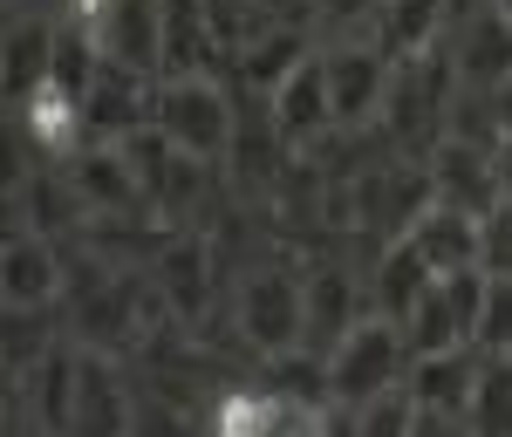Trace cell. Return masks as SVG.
Returning a JSON list of instances; mask_svg holds the SVG:
<instances>
[{
	"label": "cell",
	"instance_id": "1",
	"mask_svg": "<svg viewBox=\"0 0 512 437\" xmlns=\"http://www.w3.org/2000/svg\"><path fill=\"white\" fill-rule=\"evenodd\" d=\"M233 117H239V103L226 76H158V89H151V130L185 158L226 164Z\"/></svg>",
	"mask_w": 512,
	"mask_h": 437
},
{
	"label": "cell",
	"instance_id": "2",
	"mask_svg": "<svg viewBox=\"0 0 512 437\" xmlns=\"http://www.w3.org/2000/svg\"><path fill=\"white\" fill-rule=\"evenodd\" d=\"M301 280L308 267H294V260H253L233 287V335L239 349H253V356H287V349H301Z\"/></svg>",
	"mask_w": 512,
	"mask_h": 437
},
{
	"label": "cell",
	"instance_id": "3",
	"mask_svg": "<svg viewBox=\"0 0 512 437\" xmlns=\"http://www.w3.org/2000/svg\"><path fill=\"white\" fill-rule=\"evenodd\" d=\"M403 376H410V342H403V328L390 315H362L321 356L328 403H342V410H362V403L383 397V390H403Z\"/></svg>",
	"mask_w": 512,
	"mask_h": 437
},
{
	"label": "cell",
	"instance_id": "4",
	"mask_svg": "<svg viewBox=\"0 0 512 437\" xmlns=\"http://www.w3.org/2000/svg\"><path fill=\"white\" fill-rule=\"evenodd\" d=\"M390 69H396V62L369 35L321 41V76H328V110H335V130H376L383 96H390Z\"/></svg>",
	"mask_w": 512,
	"mask_h": 437
},
{
	"label": "cell",
	"instance_id": "5",
	"mask_svg": "<svg viewBox=\"0 0 512 437\" xmlns=\"http://www.w3.org/2000/svg\"><path fill=\"white\" fill-rule=\"evenodd\" d=\"M151 287H158V301L171 308L178 328H198V321L212 315V287H219V246L198 233V226H171L164 246L151 253Z\"/></svg>",
	"mask_w": 512,
	"mask_h": 437
},
{
	"label": "cell",
	"instance_id": "6",
	"mask_svg": "<svg viewBox=\"0 0 512 437\" xmlns=\"http://www.w3.org/2000/svg\"><path fill=\"white\" fill-rule=\"evenodd\" d=\"M362 315H369L362 274H355L349 260H315L308 280H301V349L308 356H328Z\"/></svg>",
	"mask_w": 512,
	"mask_h": 437
},
{
	"label": "cell",
	"instance_id": "7",
	"mask_svg": "<svg viewBox=\"0 0 512 437\" xmlns=\"http://www.w3.org/2000/svg\"><path fill=\"white\" fill-rule=\"evenodd\" d=\"M69 437H137V390H130V376H123V356L82 349Z\"/></svg>",
	"mask_w": 512,
	"mask_h": 437
},
{
	"label": "cell",
	"instance_id": "8",
	"mask_svg": "<svg viewBox=\"0 0 512 437\" xmlns=\"http://www.w3.org/2000/svg\"><path fill=\"white\" fill-rule=\"evenodd\" d=\"M424 178H431L437 205L472 212V219H485L492 205L506 199V185H499V151H478V144H458V137H437L431 151H424Z\"/></svg>",
	"mask_w": 512,
	"mask_h": 437
},
{
	"label": "cell",
	"instance_id": "9",
	"mask_svg": "<svg viewBox=\"0 0 512 437\" xmlns=\"http://www.w3.org/2000/svg\"><path fill=\"white\" fill-rule=\"evenodd\" d=\"M76 28H89V41H96L103 62L158 82V0H103Z\"/></svg>",
	"mask_w": 512,
	"mask_h": 437
},
{
	"label": "cell",
	"instance_id": "10",
	"mask_svg": "<svg viewBox=\"0 0 512 437\" xmlns=\"http://www.w3.org/2000/svg\"><path fill=\"white\" fill-rule=\"evenodd\" d=\"M158 76H226L205 0H158Z\"/></svg>",
	"mask_w": 512,
	"mask_h": 437
},
{
	"label": "cell",
	"instance_id": "11",
	"mask_svg": "<svg viewBox=\"0 0 512 437\" xmlns=\"http://www.w3.org/2000/svg\"><path fill=\"white\" fill-rule=\"evenodd\" d=\"M62 280H69L62 239H41V233H28V226L0 239V301H21V308H62Z\"/></svg>",
	"mask_w": 512,
	"mask_h": 437
},
{
	"label": "cell",
	"instance_id": "12",
	"mask_svg": "<svg viewBox=\"0 0 512 437\" xmlns=\"http://www.w3.org/2000/svg\"><path fill=\"white\" fill-rule=\"evenodd\" d=\"M151 76H130L117 62H103L96 82L82 89V130H89V144H123V137H137L144 123H151Z\"/></svg>",
	"mask_w": 512,
	"mask_h": 437
},
{
	"label": "cell",
	"instance_id": "13",
	"mask_svg": "<svg viewBox=\"0 0 512 437\" xmlns=\"http://www.w3.org/2000/svg\"><path fill=\"white\" fill-rule=\"evenodd\" d=\"M267 117H274V130H280V144H287V151H315L321 137L335 130V110H328V76H321V48L287 82H280L274 96H267Z\"/></svg>",
	"mask_w": 512,
	"mask_h": 437
},
{
	"label": "cell",
	"instance_id": "14",
	"mask_svg": "<svg viewBox=\"0 0 512 437\" xmlns=\"http://www.w3.org/2000/svg\"><path fill=\"white\" fill-rule=\"evenodd\" d=\"M444 55H451L458 89H499V82H512V28L492 7L472 14V21H458V28L444 35Z\"/></svg>",
	"mask_w": 512,
	"mask_h": 437
},
{
	"label": "cell",
	"instance_id": "15",
	"mask_svg": "<svg viewBox=\"0 0 512 437\" xmlns=\"http://www.w3.org/2000/svg\"><path fill=\"white\" fill-rule=\"evenodd\" d=\"M315 48H321L315 28H287V21H274V28H260V35L226 62V69H233V89H246V96H274V89L294 76Z\"/></svg>",
	"mask_w": 512,
	"mask_h": 437
},
{
	"label": "cell",
	"instance_id": "16",
	"mask_svg": "<svg viewBox=\"0 0 512 437\" xmlns=\"http://www.w3.org/2000/svg\"><path fill=\"white\" fill-rule=\"evenodd\" d=\"M69 178H76L89 219H103V212H151L144 185H137V164H130L123 144H82L69 158Z\"/></svg>",
	"mask_w": 512,
	"mask_h": 437
},
{
	"label": "cell",
	"instance_id": "17",
	"mask_svg": "<svg viewBox=\"0 0 512 437\" xmlns=\"http://www.w3.org/2000/svg\"><path fill=\"white\" fill-rule=\"evenodd\" d=\"M76 362L82 349L62 335L48 356L21 376V410H28V431L41 437H69V410H76Z\"/></svg>",
	"mask_w": 512,
	"mask_h": 437
},
{
	"label": "cell",
	"instance_id": "18",
	"mask_svg": "<svg viewBox=\"0 0 512 437\" xmlns=\"http://www.w3.org/2000/svg\"><path fill=\"white\" fill-rule=\"evenodd\" d=\"M431 267H424V253L410 246V239H390V246H376L369 253V274H362V294H369V315H390L403 328V315L424 301V287H431Z\"/></svg>",
	"mask_w": 512,
	"mask_h": 437
},
{
	"label": "cell",
	"instance_id": "19",
	"mask_svg": "<svg viewBox=\"0 0 512 437\" xmlns=\"http://www.w3.org/2000/svg\"><path fill=\"white\" fill-rule=\"evenodd\" d=\"M21 226L41 239H76L89 226V205H82L76 178H69V164H35V178L21 185Z\"/></svg>",
	"mask_w": 512,
	"mask_h": 437
},
{
	"label": "cell",
	"instance_id": "20",
	"mask_svg": "<svg viewBox=\"0 0 512 437\" xmlns=\"http://www.w3.org/2000/svg\"><path fill=\"white\" fill-rule=\"evenodd\" d=\"M362 35L376 41L390 62H410V55H424V48H437L451 35V21H444V0H376Z\"/></svg>",
	"mask_w": 512,
	"mask_h": 437
},
{
	"label": "cell",
	"instance_id": "21",
	"mask_svg": "<svg viewBox=\"0 0 512 437\" xmlns=\"http://www.w3.org/2000/svg\"><path fill=\"white\" fill-rule=\"evenodd\" d=\"M48 55H55V14H14L0 35V96L21 103L48 82Z\"/></svg>",
	"mask_w": 512,
	"mask_h": 437
},
{
	"label": "cell",
	"instance_id": "22",
	"mask_svg": "<svg viewBox=\"0 0 512 437\" xmlns=\"http://www.w3.org/2000/svg\"><path fill=\"white\" fill-rule=\"evenodd\" d=\"M403 239L424 253V267H431V274L485 267V260H478V219H472V212H451V205H437V199L410 219V233H403Z\"/></svg>",
	"mask_w": 512,
	"mask_h": 437
},
{
	"label": "cell",
	"instance_id": "23",
	"mask_svg": "<svg viewBox=\"0 0 512 437\" xmlns=\"http://www.w3.org/2000/svg\"><path fill=\"white\" fill-rule=\"evenodd\" d=\"M478 383V349H437V356H410L403 390L417 410H444V417H465Z\"/></svg>",
	"mask_w": 512,
	"mask_h": 437
},
{
	"label": "cell",
	"instance_id": "24",
	"mask_svg": "<svg viewBox=\"0 0 512 437\" xmlns=\"http://www.w3.org/2000/svg\"><path fill=\"white\" fill-rule=\"evenodd\" d=\"M62 308H21V301H0V376H28L55 342H62Z\"/></svg>",
	"mask_w": 512,
	"mask_h": 437
},
{
	"label": "cell",
	"instance_id": "25",
	"mask_svg": "<svg viewBox=\"0 0 512 437\" xmlns=\"http://www.w3.org/2000/svg\"><path fill=\"white\" fill-rule=\"evenodd\" d=\"M280 403L287 397H274L267 383H233V390H219L205 403V437H267Z\"/></svg>",
	"mask_w": 512,
	"mask_h": 437
},
{
	"label": "cell",
	"instance_id": "26",
	"mask_svg": "<svg viewBox=\"0 0 512 437\" xmlns=\"http://www.w3.org/2000/svg\"><path fill=\"white\" fill-rule=\"evenodd\" d=\"M472 437H512V356H478V383L465 403Z\"/></svg>",
	"mask_w": 512,
	"mask_h": 437
},
{
	"label": "cell",
	"instance_id": "27",
	"mask_svg": "<svg viewBox=\"0 0 512 437\" xmlns=\"http://www.w3.org/2000/svg\"><path fill=\"white\" fill-rule=\"evenodd\" d=\"M478 356H512V274H485V308H478Z\"/></svg>",
	"mask_w": 512,
	"mask_h": 437
},
{
	"label": "cell",
	"instance_id": "28",
	"mask_svg": "<svg viewBox=\"0 0 512 437\" xmlns=\"http://www.w3.org/2000/svg\"><path fill=\"white\" fill-rule=\"evenodd\" d=\"M410 424H417L410 390H383V397H369L355 410V437H410Z\"/></svg>",
	"mask_w": 512,
	"mask_h": 437
},
{
	"label": "cell",
	"instance_id": "29",
	"mask_svg": "<svg viewBox=\"0 0 512 437\" xmlns=\"http://www.w3.org/2000/svg\"><path fill=\"white\" fill-rule=\"evenodd\" d=\"M478 260L485 274H512V199H499L478 219Z\"/></svg>",
	"mask_w": 512,
	"mask_h": 437
},
{
	"label": "cell",
	"instance_id": "30",
	"mask_svg": "<svg viewBox=\"0 0 512 437\" xmlns=\"http://www.w3.org/2000/svg\"><path fill=\"white\" fill-rule=\"evenodd\" d=\"M369 7H376V0H315V28H328V41L362 35V28H369Z\"/></svg>",
	"mask_w": 512,
	"mask_h": 437
},
{
	"label": "cell",
	"instance_id": "31",
	"mask_svg": "<svg viewBox=\"0 0 512 437\" xmlns=\"http://www.w3.org/2000/svg\"><path fill=\"white\" fill-rule=\"evenodd\" d=\"M410 437H472V431H465V417H444V410H417Z\"/></svg>",
	"mask_w": 512,
	"mask_h": 437
},
{
	"label": "cell",
	"instance_id": "32",
	"mask_svg": "<svg viewBox=\"0 0 512 437\" xmlns=\"http://www.w3.org/2000/svg\"><path fill=\"white\" fill-rule=\"evenodd\" d=\"M485 7H492V0H444V21L458 28V21H472V14H485Z\"/></svg>",
	"mask_w": 512,
	"mask_h": 437
},
{
	"label": "cell",
	"instance_id": "33",
	"mask_svg": "<svg viewBox=\"0 0 512 437\" xmlns=\"http://www.w3.org/2000/svg\"><path fill=\"white\" fill-rule=\"evenodd\" d=\"M14 376H0V437H14V390H7Z\"/></svg>",
	"mask_w": 512,
	"mask_h": 437
},
{
	"label": "cell",
	"instance_id": "34",
	"mask_svg": "<svg viewBox=\"0 0 512 437\" xmlns=\"http://www.w3.org/2000/svg\"><path fill=\"white\" fill-rule=\"evenodd\" d=\"M14 14H62V0H7Z\"/></svg>",
	"mask_w": 512,
	"mask_h": 437
},
{
	"label": "cell",
	"instance_id": "35",
	"mask_svg": "<svg viewBox=\"0 0 512 437\" xmlns=\"http://www.w3.org/2000/svg\"><path fill=\"white\" fill-rule=\"evenodd\" d=\"M492 14H499V21H506V28H512V0H492Z\"/></svg>",
	"mask_w": 512,
	"mask_h": 437
},
{
	"label": "cell",
	"instance_id": "36",
	"mask_svg": "<svg viewBox=\"0 0 512 437\" xmlns=\"http://www.w3.org/2000/svg\"><path fill=\"white\" fill-rule=\"evenodd\" d=\"M7 21H14V7H7V0H0V35H7Z\"/></svg>",
	"mask_w": 512,
	"mask_h": 437
},
{
	"label": "cell",
	"instance_id": "37",
	"mask_svg": "<svg viewBox=\"0 0 512 437\" xmlns=\"http://www.w3.org/2000/svg\"><path fill=\"white\" fill-rule=\"evenodd\" d=\"M21 437H41V431H21Z\"/></svg>",
	"mask_w": 512,
	"mask_h": 437
}]
</instances>
